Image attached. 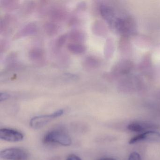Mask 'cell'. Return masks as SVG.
Here are the masks:
<instances>
[{"label": "cell", "instance_id": "1", "mask_svg": "<svg viewBox=\"0 0 160 160\" xmlns=\"http://www.w3.org/2000/svg\"><path fill=\"white\" fill-rule=\"evenodd\" d=\"M43 142L46 144H57L63 146H69L72 144V139L65 131L61 129H55L48 132L45 135Z\"/></svg>", "mask_w": 160, "mask_h": 160}, {"label": "cell", "instance_id": "2", "mask_svg": "<svg viewBox=\"0 0 160 160\" xmlns=\"http://www.w3.org/2000/svg\"><path fill=\"white\" fill-rule=\"evenodd\" d=\"M63 112V110L60 109L49 115H41L33 117L30 121V126L33 129H41L51 121L61 116Z\"/></svg>", "mask_w": 160, "mask_h": 160}, {"label": "cell", "instance_id": "3", "mask_svg": "<svg viewBox=\"0 0 160 160\" xmlns=\"http://www.w3.org/2000/svg\"><path fill=\"white\" fill-rule=\"evenodd\" d=\"M0 157L5 160H28L29 154L25 150L18 148H9L1 152Z\"/></svg>", "mask_w": 160, "mask_h": 160}, {"label": "cell", "instance_id": "4", "mask_svg": "<svg viewBox=\"0 0 160 160\" xmlns=\"http://www.w3.org/2000/svg\"><path fill=\"white\" fill-rule=\"evenodd\" d=\"M140 141L149 143L160 142V133L153 131H148L134 137L129 141V144H133Z\"/></svg>", "mask_w": 160, "mask_h": 160}, {"label": "cell", "instance_id": "5", "mask_svg": "<svg viewBox=\"0 0 160 160\" xmlns=\"http://www.w3.org/2000/svg\"><path fill=\"white\" fill-rule=\"evenodd\" d=\"M24 136L17 130L9 128H2L0 130V138L9 142H18L24 139Z\"/></svg>", "mask_w": 160, "mask_h": 160}, {"label": "cell", "instance_id": "6", "mask_svg": "<svg viewBox=\"0 0 160 160\" xmlns=\"http://www.w3.org/2000/svg\"><path fill=\"white\" fill-rule=\"evenodd\" d=\"M128 129L132 132H142L148 129H156L157 126L153 124L147 122H134L129 124Z\"/></svg>", "mask_w": 160, "mask_h": 160}, {"label": "cell", "instance_id": "7", "mask_svg": "<svg viewBox=\"0 0 160 160\" xmlns=\"http://www.w3.org/2000/svg\"><path fill=\"white\" fill-rule=\"evenodd\" d=\"M68 48L71 52L74 54H80L86 50L83 46L77 44H70L68 45Z\"/></svg>", "mask_w": 160, "mask_h": 160}, {"label": "cell", "instance_id": "8", "mask_svg": "<svg viewBox=\"0 0 160 160\" xmlns=\"http://www.w3.org/2000/svg\"><path fill=\"white\" fill-rule=\"evenodd\" d=\"M128 160H141V156L137 152H133L129 155Z\"/></svg>", "mask_w": 160, "mask_h": 160}, {"label": "cell", "instance_id": "9", "mask_svg": "<svg viewBox=\"0 0 160 160\" xmlns=\"http://www.w3.org/2000/svg\"><path fill=\"white\" fill-rule=\"evenodd\" d=\"M42 52L38 50H33L31 53V57L33 59H38L41 57Z\"/></svg>", "mask_w": 160, "mask_h": 160}, {"label": "cell", "instance_id": "10", "mask_svg": "<svg viewBox=\"0 0 160 160\" xmlns=\"http://www.w3.org/2000/svg\"><path fill=\"white\" fill-rule=\"evenodd\" d=\"M66 38H67V37H66V35H63L61 36L58 41V44L59 45L62 46L65 43Z\"/></svg>", "mask_w": 160, "mask_h": 160}, {"label": "cell", "instance_id": "11", "mask_svg": "<svg viewBox=\"0 0 160 160\" xmlns=\"http://www.w3.org/2000/svg\"><path fill=\"white\" fill-rule=\"evenodd\" d=\"M10 95L8 93H1L0 95V101L2 102V101H5V100H7L10 98Z\"/></svg>", "mask_w": 160, "mask_h": 160}, {"label": "cell", "instance_id": "12", "mask_svg": "<svg viewBox=\"0 0 160 160\" xmlns=\"http://www.w3.org/2000/svg\"><path fill=\"white\" fill-rule=\"evenodd\" d=\"M66 160H82V159L75 154H72L69 155Z\"/></svg>", "mask_w": 160, "mask_h": 160}, {"label": "cell", "instance_id": "13", "mask_svg": "<svg viewBox=\"0 0 160 160\" xmlns=\"http://www.w3.org/2000/svg\"><path fill=\"white\" fill-rule=\"evenodd\" d=\"M72 39L74 40H80V39L82 38V37H81V35L79 33L75 32V33H73L72 35Z\"/></svg>", "mask_w": 160, "mask_h": 160}, {"label": "cell", "instance_id": "14", "mask_svg": "<svg viewBox=\"0 0 160 160\" xmlns=\"http://www.w3.org/2000/svg\"><path fill=\"white\" fill-rule=\"evenodd\" d=\"M100 160H116L115 159H113V158H102V159H100Z\"/></svg>", "mask_w": 160, "mask_h": 160}]
</instances>
